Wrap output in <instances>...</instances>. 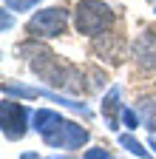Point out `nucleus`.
Returning a JSON list of instances; mask_svg holds the SVG:
<instances>
[{"instance_id": "obj_1", "label": "nucleus", "mask_w": 156, "mask_h": 159, "mask_svg": "<svg viewBox=\"0 0 156 159\" xmlns=\"http://www.w3.org/2000/svg\"><path fill=\"white\" fill-rule=\"evenodd\" d=\"M29 48H31V46H29ZM29 66H31V71L40 77V80L51 83L54 88H80V83H74L77 71L68 68L65 63H60V60H57V54H51V51L43 48V46H34V48H31Z\"/></svg>"}, {"instance_id": "obj_2", "label": "nucleus", "mask_w": 156, "mask_h": 159, "mask_svg": "<svg viewBox=\"0 0 156 159\" xmlns=\"http://www.w3.org/2000/svg\"><path fill=\"white\" fill-rule=\"evenodd\" d=\"M74 23L77 31L85 37H102L114 26V9L102 0H80L74 9Z\"/></svg>"}, {"instance_id": "obj_3", "label": "nucleus", "mask_w": 156, "mask_h": 159, "mask_svg": "<svg viewBox=\"0 0 156 159\" xmlns=\"http://www.w3.org/2000/svg\"><path fill=\"white\" fill-rule=\"evenodd\" d=\"M29 122H31V114L14 102V99H3L0 102V128H3V136L17 142V139H23L26 131H29Z\"/></svg>"}, {"instance_id": "obj_4", "label": "nucleus", "mask_w": 156, "mask_h": 159, "mask_svg": "<svg viewBox=\"0 0 156 159\" xmlns=\"http://www.w3.org/2000/svg\"><path fill=\"white\" fill-rule=\"evenodd\" d=\"M43 142L48 148H65V151H77L88 142V128H82L80 122H71V119H63L51 134L43 136Z\"/></svg>"}, {"instance_id": "obj_5", "label": "nucleus", "mask_w": 156, "mask_h": 159, "mask_svg": "<svg viewBox=\"0 0 156 159\" xmlns=\"http://www.w3.org/2000/svg\"><path fill=\"white\" fill-rule=\"evenodd\" d=\"M65 29H68V11L60 6L43 9L29 20V31L37 37H60V34H65Z\"/></svg>"}, {"instance_id": "obj_6", "label": "nucleus", "mask_w": 156, "mask_h": 159, "mask_svg": "<svg viewBox=\"0 0 156 159\" xmlns=\"http://www.w3.org/2000/svg\"><path fill=\"white\" fill-rule=\"evenodd\" d=\"M3 94H11V97H26V99H34V97H48V99H54V102H60V105H65V108H71V111H80L82 116H91V111H88V105L85 102H77V99H68V97H60V94H54V91H43V88H29V85H3Z\"/></svg>"}, {"instance_id": "obj_7", "label": "nucleus", "mask_w": 156, "mask_h": 159, "mask_svg": "<svg viewBox=\"0 0 156 159\" xmlns=\"http://www.w3.org/2000/svg\"><path fill=\"white\" fill-rule=\"evenodd\" d=\"M131 54H133V60H136V63H139L142 68L153 71V68H156V31H153V29L142 31L139 37L133 40Z\"/></svg>"}, {"instance_id": "obj_8", "label": "nucleus", "mask_w": 156, "mask_h": 159, "mask_svg": "<svg viewBox=\"0 0 156 159\" xmlns=\"http://www.w3.org/2000/svg\"><path fill=\"white\" fill-rule=\"evenodd\" d=\"M122 108L125 105H119V88H111L105 97H102V116H105V122H108V128H119V119H122Z\"/></svg>"}, {"instance_id": "obj_9", "label": "nucleus", "mask_w": 156, "mask_h": 159, "mask_svg": "<svg viewBox=\"0 0 156 159\" xmlns=\"http://www.w3.org/2000/svg\"><path fill=\"white\" fill-rule=\"evenodd\" d=\"M60 122H63V116L57 114V111H51V108H37V111H31V128L40 134V136L51 134Z\"/></svg>"}, {"instance_id": "obj_10", "label": "nucleus", "mask_w": 156, "mask_h": 159, "mask_svg": "<svg viewBox=\"0 0 156 159\" xmlns=\"http://www.w3.org/2000/svg\"><path fill=\"white\" fill-rule=\"evenodd\" d=\"M119 145H122L125 151H131L133 156H139V159H150V151L142 148V142H136L131 134H119Z\"/></svg>"}, {"instance_id": "obj_11", "label": "nucleus", "mask_w": 156, "mask_h": 159, "mask_svg": "<svg viewBox=\"0 0 156 159\" xmlns=\"http://www.w3.org/2000/svg\"><path fill=\"white\" fill-rule=\"evenodd\" d=\"M142 114L148 128H156V99H142Z\"/></svg>"}, {"instance_id": "obj_12", "label": "nucleus", "mask_w": 156, "mask_h": 159, "mask_svg": "<svg viewBox=\"0 0 156 159\" xmlns=\"http://www.w3.org/2000/svg\"><path fill=\"white\" fill-rule=\"evenodd\" d=\"M40 0H6V6L11 9V11H29V9H34Z\"/></svg>"}, {"instance_id": "obj_13", "label": "nucleus", "mask_w": 156, "mask_h": 159, "mask_svg": "<svg viewBox=\"0 0 156 159\" xmlns=\"http://www.w3.org/2000/svg\"><path fill=\"white\" fill-rule=\"evenodd\" d=\"M122 122H125V128H128V131H133L136 125H139V119H136V114H133L131 108H122Z\"/></svg>"}, {"instance_id": "obj_14", "label": "nucleus", "mask_w": 156, "mask_h": 159, "mask_svg": "<svg viewBox=\"0 0 156 159\" xmlns=\"http://www.w3.org/2000/svg\"><path fill=\"white\" fill-rule=\"evenodd\" d=\"M82 159H114V156H111V153H108L105 148H88Z\"/></svg>"}, {"instance_id": "obj_15", "label": "nucleus", "mask_w": 156, "mask_h": 159, "mask_svg": "<svg viewBox=\"0 0 156 159\" xmlns=\"http://www.w3.org/2000/svg\"><path fill=\"white\" fill-rule=\"evenodd\" d=\"M11 26V17H9V11H3V29H9Z\"/></svg>"}, {"instance_id": "obj_16", "label": "nucleus", "mask_w": 156, "mask_h": 159, "mask_svg": "<svg viewBox=\"0 0 156 159\" xmlns=\"http://www.w3.org/2000/svg\"><path fill=\"white\" fill-rule=\"evenodd\" d=\"M148 145H150V148H156V139H150V142H148Z\"/></svg>"}]
</instances>
